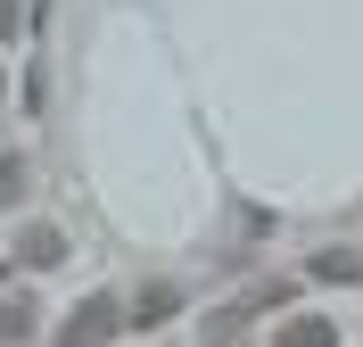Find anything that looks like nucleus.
Here are the masks:
<instances>
[{
    "label": "nucleus",
    "instance_id": "39448f33",
    "mask_svg": "<svg viewBox=\"0 0 363 347\" xmlns=\"http://www.w3.org/2000/svg\"><path fill=\"white\" fill-rule=\"evenodd\" d=\"M314 281H363V256H347V248H322V256H314Z\"/></svg>",
    "mask_w": 363,
    "mask_h": 347
},
{
    "label": "nucleus",
    "instance_id": "423d86ee",
    "mask_svg": "<svg viewBox=\"0 0 363 347\" xmlns=\"http://www.w3.org/2000/svg\"><path fill=\"white\" fill-rule=\"evenodd\" d=\"M25 331H33V306H25V298H0V347H17Z\"/></svg>",
    "mask_w": 363,
    "mask_h": 347
},
{
    "label": "nucleus",
    "instance_id": "f03ea898",
    "mask_svg": "<svg viewBox=\"0 0 363 347\" xmlns=\"http://www.w3.org/2000/svg\"><path fill=\"white\" fill-rule=\"evenodd\" d=\"M272 347H339V323H330V314H289Z\"/></svg>",
    "mask_w": 363,
    "mask_h": 347
},
{
    "label": "nucleus",
    "instance_id": "f257e3e1",
    "mask_svg": "<svg viewBox=\"0 0 363 347\" xmlns=\"http://www.w3.org/2000/svg\"><path fill=\"white\" fill-rule=\"evenodd\" d=\"M116 323H124V306H116V298H83L67 323H58V347H108Z\"/></svg>",
    "mask_w": 363,
    "mask_h": 347
},
{
    "label": "nucleus",
    "instance_id": "20e7f679",
    "mask_svg": "<svg viewBox=\"0 0 363 347\" xmlns=\"http://www.w3.org/2000/svg\"><path fill=\"white\" fill-rule=\"evenodd\" d=\"M17 256H25V265H58V256H67V240H58L50 224H33V231L17 240Z\"/></svg>",
    "mask_w": 363,
    "mask_h": 347
},
{
    "label": "nucleus",
    "instance_id": "7ed1b4c3",
    "mask_svg": "<svg viewBox=\"0 0 363 347\" xmlns=\"http://www.w3.org/2000/svg\"><path fill=\"white\" fill-rule=\"evenodd\" d=\"M174 306H182V290H174V281H157V290H140V306H133V314H124V323L157 331V323H174Z\"/></svg>",
    "mask_w": 363,
    "mask_h": 347
}]
</instances>
